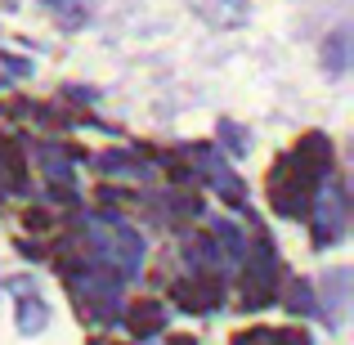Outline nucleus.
<instances>
[{"label":"nucleus","mask_w":354,"mask_h":345,"mask_svg":"<svg viewBox=\"0 0 354 345\" xmlns=\"http://www.w3.org/2000/svg\"><path fill=\"white\" fill-rule=\"evenodd\" d=\"M90 247H95V265L117 269L121 283L135 278L139 265H144V238H139L135 229H126L117 216H99L95 220V238H90Z\"/></svg>","instance_id":"f257e3e1"},{"label":"nucleus","mask_w":354,"mask_h":345,"mask_svg":"<svg viewBox=\"0 0 354 345\" xmlns=\"http://www.w3.org/2000/svg\"><path fill=\"white\" fill-rule=\"evenodd\" d=\"M346 220H350V193L337 175H328L319 189V207H314V247H332L346 238Z\"/></svg>","instance_id":"f03ea898"},{"label":"nucleus","mask_w":354,"mask_h":345,"mask_svg":"<svg viewBox=\"0 0 354 345\" xmlns=\"http://www.w3.org/2000/svg\"><path fill=\"white\" fill-rule=\"evenodd\" d=\"M314 189H319V184L305 180V175L283 157V162H278V175H274V189H269V193H274V211L287 216V220L305 216V207L314 202Z\"/></svg>","instance_id":"7ed1b4c3"},{"label":"nucleus","mask_w":354,"mask_h":345,"mask_svg":"<svg viewBox=\"0 0 354 345\" xmlns=\"http://www.w3.org/2000/svg\"><path fill=\"white\" fill-rule=\"evenodd\" d=\"M171 301L180 305V310H189V314H211L220 305V283L211 274H189V278H180V283L171 287Z\"/></svg>","instance_id":"20e7f679"},{"label":"nucleus","mask_w":354,"mask_h":345,"mask_svg":"<svg viewBox=\"0 0 354 345\" xmlns=\"http://www.w3.org/2000/svg\"><path fill=\"white\" fill-rule=\"evenodd\" d=\"M45 323H50L45 301L41 296H23V301H18V332H23V337H36V332H45Z\"/></svg>","instance_id":"39448f33"},{"label":"nucleus","mask_w":354,"mask_h":345,"mask_svg":"<svg viewBox=\"0 0 354 345\" xmlns=\"http://www.w3.org/2000/svg\"><path fill=\"white\" fill-rule=\"evenodd\" d=\"M126 323H130V332H135L139 341H144V337H157V332L166 328V310H162V305H135Z\"/></svg>","instance_id":"423d86ee"},{"label":"nucleus","mask_w":354,"mask_h":345,"mask_svg":"<svg viewBox=\"0 0 354 345\" xmlns=\"http://www.w3.org/2000/svg\"><path fill=\"white\" fill-rule=\"evenodd\" d=\"M211 233H216V247L225 251V260H234V265H242V260H247V242H242V233H238L234 225L216 220V225H211Z\"/></svg>","instance_id":"0eeeda50"},{"label":"nucleus","mask_w":354,"mask_h":345,"mask_svg":"<svg viewBox=\"0 0 354 345\" xmlns=\"http://www.w3.org/2000/svg\"><path fill=\"white\" fill-rule=\"evenodd\" d=\"M323 59H328V72H346L350 68V27H341V32L328 36V45H323Z\"/></svg>","instance_id":"6e6552de"},{"label":"nucleus","mask_w":354,"mask_h":345,"mask_svg":"<svg viewBox=\"0 0 354 345\" xmlns=\"http://www.w3.org/2000/svg\"><path fill=\"white\" fill-rule=\"evenodd\" d=\"M287 301H292L296 314H319V296H314V287L305 283V278H292V283H287Z\"/></svg>","instance_id":"1a4fd4ad"},{"label":"nucleus","mask_w":354,"mask_h":345,"mask_svg":"<svg viewBox=\"0 0 354 345\" xmlns=\"http://www.w3.org/2000/svg\"><path fill=\"white\" fill-rule=\"evenodd\" d=\"M99 175H144V166L130 153H104L99 157Z\"/></svg>","instance_id":"9d476101"},{"label":"nucleus","mask_w":354,"mask_h":345,"mask_svg":"<svg viewBox=\"0 0 354 345\" xmlns=\"http://www.w3.org/2000/svg\"><path fill=\"white\" fill-rule=\"evenodd\" d=\"M36 157L45 162V171H50V180H72V166H68V157H63L59 148H36Z\"/></svg>","instance_id":"9b49d317"},{"label":"nucleus","mask_w":354,"mask_h":345,"mask_svg":"<svg viewBox=\"0 0 354 345\" xmlns=\"http://www.w3.org/2000/svg\"><path fill=\"white\" fill-rule=\"evenodd\" d=\"M220 139H225V148H229V153H234V157H247L251 139L242 135V130L234 126V121H220Z\"/></svg>","instance_id":"f8f14e48"},{"label":"nucleus","mask_w":354,"mask_h":345,"mask_svg":"<svg viewBox=\"0 0 354 345\" xmlns=\"http://www.w3.org/2000/svg\"><path fill=\"white\" fill-rule=\"evenodd\" d=\"M238 345H283V332H251V337H242Z\"/></svg>","instance_id":"ddd939ff"},{"label":"nucleus","mask_w":354,"mask_h":345,"mask_svg":"<svg viewBox=\"0 0 354 345\" xmlns=\"http://www.w3.org/2000/svg\"><path fill=\"white\" fill-rule=\"evenodd\" d=\"M5 72L9 77H32V63L18 59V54H5Z\"/></svg>","instance_id":"4468645a"},{"label":"nucleus","mask_w":354,"mask_h":345,"mask_svg":"<svg viewBox=\"0 0 354 345\" xmlns=\"http://www.w3.org/2000/svg\"><path fill=\"white\" fill-rule=\"evenodd\" d=\"M63 95H68V99H77V104H90V99H95V90H86V86H68Z\"/></svg>","instance_id":"2eb2a0df"},{"label":"nucleus","mask_w":354,"mask_h":345,"mask_svg":"<svg viewBox=\"0 0 354 345\" xmlns=\"http://www.w3.org/2000/svg\"><path fill=\"white\" fill-rule=\"evenodd\" d=\"M50 5H63V0H50Z\"/></svg>","instance_id":"dca6fc26"}]
</instances>
